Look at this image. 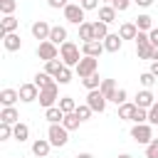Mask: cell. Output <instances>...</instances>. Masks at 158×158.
<instances>
[{
    "label": "cell",
    "instance_id": "37",
    "mask_svg": "<svg viewBox=\"0 0 158 158\" xmlns=\"http://www.w3.org/2000/svg\"><path fill=\"white\" fill-rule=\"evenodd\" d=\"M15 7H17L15 0H0V12H2V15H12Z\"/></svg>",
    "mask_w": 158,
    "mask_h": 158
},
{
    "label": "cell",
    "instance_id": "1",
    "mask_svg": "<svg viewBox=\"0 0 158 158\" xmlns=\"http://www.w3.org/2000/svg\"><path fill=\"white\" fill-rule=\"evenodd\" d=\"M81 57H84V54H81L79 44H74V42H69V40H67L64 44H59V59H62L67 67H77Z\"/></svg>",
    "mask_w": 158,
    "mask_h": 158
},
{
    "label": "cell",
    "instance_id": "39",
    "mask_svg": "<svg viewBox=\"0 0 158 158\" xmlns=\"http://www.w3.org/2000/svg\"><path fill=\"white\" fill-rule=\"evenodd\" d=\"M148 121V109H136V114H133V123H146Z\"/></svg>",
    "mask_w": 158,
    "mask_h": 158
},
{
    "label": "cell",
    "instance_id": "49",
    "mask_svg": "<svg viewBox=\"0 0 158 158\" xmlns=\"http://www.w3.org/2000/svg\"><path fill=\"white\" fill-rule=\"evenodd\" d=\"M74 158H94V156H91V153H77Z\"/></svg>",
    "mask_w": 158,
    "mask_h": 158
},
{
    "label": "cell",
    "instance_id": "35",
    "mask_svg": "<svg viewBox=\"0 0 158 158\" xmlns=\"http://www.w3.org/2000/svg\"><path fill=\"white\" fill-rule=\"evenodd\" d=\"M81 84H84L86 91H91V89H99V86H101V79H99V74H91V77L81 79Z\"/></svg>",
    "mask_w": 158,
    "mask_h": 158
},
{
    "label": "cell",
    "instance_id": "34",
    "mask_svg": "<svg viewBox=\"0 0 158 158\" xmlns=\"http://www.w3.org/2000/svg\"><path fill=\"white\" fill-rule=\"evenodd\" d=\"M74 114H77L81 121H89V118H91V114H94V109H91L89 104H77V111H74Z\"/></svg>",
    "mask_w": 158,
    "mask_h": 158
},
{
    "label": "cell",
    "instance_id": "28",
    "mask_svg": "<svg viewBox=\"0 0 158 158\" xmlns=\"http://www.w3.org/2000/svg\"><path fill=\"white\" fill-rule=\"evenodd\" d=\"M57 79L52 77V74H47V72H37L35 74V84L40 86V89H44V86H49V84H54Z\"/></svg>",
    "mask_w": 158,
    "mask_h": 158
},
{
    "label": "cell",
    "instance_id": "5",
    "mask_svg": "<svg viewBox=\"0 0 158 158\" xmlns=\"http://www.w3.org/2000/svg\"><path fill=\"white\" fill-rule=\"evenodd\" d=\"M40 106H44V109H49V106H54L57 101H59V84L54 81V84H49V86H44V89H40Z\"/></svg>",
    "mask_w": 158,
    "mask_h": 158
},
{
    "label": "cell",
    "instance_id": "42",
    "mask_svg": "<svg viewBox=\"0 0 158 158\" xmlns=\"http://www.w3.org/2000/svg\"><path fill=\"white\" fill-rule=\"evenodd\" d=\"M131 2H133V0H111V5L116 7V12H126V10L131 7Z\"/></svg>",
    "mask_w": 158,
    "mask_h": 158
},
{
    "label": "cell",
    "instance_id": "32",
    "mask_svg": "<svg viewBox=\"0 0 158 158\" xmlns=\"http://www.w3.org/2000/svg\"><path fill=\"white\" fill-rule=\"evenodd\" d=\"M62 67H64V62H62L59 57H57V59H49V62H44V72H47V74H52V77H57V72H59Z\"/></svg>",
    "mask_w": 158,
    "mask_h": 158
},
{
    "label": "cell",
    "instance_id": "13",
    "mask_svg": "<svg viewBox=\"0 0 158 158\" xmlns=\"http://www.w3.org/2000/svg\"><path fill=\"white\" fill-rule=\"evenodd\" d=\"M133 104L141 106V109H151V106L156 104V96H153L151 89H141V91L136 94V101H133Z\"/></svg>",
    "mask_w": 158,
    "mask_h": 158
},
{
    "label": "cell",
    "instance_id": "29",
    "mask_svg": "<svg viewBox=\"0 0 158 158\" xmlns=\"http://www.w3.org/2000/svg\"><path fill=\"white\" fill-rule=\"evenodd\" d=\"M57 106H59V109H62L64 114H72V111H77V101H74L72 96H59Z\"/></svg>",
    "mask_w": 158,
    "mask_h": 158
},
{
    "label": "cell",
    "instance_id": "43",
    "mask_svg": "<svg viewBox=\"0 0 158 158\" xmlns=\"http://www.w3.org/2000/svg\"><path fill=\"white\" fill-rule=\"evenodd\" d=\"M148 123H151V126H158V101L148 109Z\"/></svg>",
    "mask_w": 158,
    "mask_h": 158
},
{
    "label": "cell",
    "instance_id": "4",
    "mask_svg": "<svg viewBox=\"0 0 158 158\" xmlns=\"http://www.w3.org/2000/svg\"><path fill=\"white\" fill-rule=\"evenodd\" d=\"M131 138H133L136 143L148 146V143L153 141V128H151V123H148V121H146V123H133V126H131Z\"/></svg>",
    "mask_w": 158,
    "mask_h": 158
},
{
    "label": "cell",
    "instance_id": "41",
    "mask_svg": "<svg viewBox=\"0 0 158 158\" xmlns=\"http://www.w3.org/2000/svg\"><path fill=\"white\" fill-rule=\"evenodd\" d=\"M146 158H158V138H153L146 146Z\"/></svg>",
    "mask_w": 158,
    "mask_h": 158
},
{
    "label": "cell",
    "instance_id": "33",
    "mask_svg": "<svg viewBox=\"0 0 158 158\" xmlns=\"http://www.w3.org/2000/svg\"><path fill=\"white\" fill-rule=\"evenodd\" d=\"M54 79H57V84H69V81H72V67H67V64H64V67L57 72V77H54Z\"/></svg>",
    "mask_w": 158,
    "mask_h": 158
},
{
    "label": "cell",
    "instance_id": "27",
    "mask_svg": "<svg viewBox=\"0 0 158 158\" xmlns=\"http://www.w3.org/2000/svg\"><path fill=\"white\" fill-rule=\"evenodd\" d=\"M99 89H101V94L111 101L114 94H116V81H114V79H101V86H99Z\"/></svg>",
    "mask_w": 158,
    "mask_h": 158
},
{
    "label": "cell",
    "instance_id": "46",
    "mask_svg": "<svg viewBox=\"0 0 158 158\" xmlns=\"http://www.w3.org/2000/svg\"><path fill=\"white\" fill-rule=\"evenodd\" d=\"M148 40H151V44H153V47H158V27H153V30L148 32Z\"/></svg>",
    "mask_w": 158,
    "mask_h": 158
},
{
    "label": "cell",
    "instance_id": "7",
    "mask_svg": "<svg viewBox=\"0 0 158 158\" xmlns=\"http://www.w3.org/2000/svg\"><path fill=\"white\" fill-rule=\"evenodd\" d=\"M37 57H40L42 62H49V59H57V57H59V47H57L54 42H49V40H44V42H40V44H37Z\"/></svg>",
    "mask_w": 158,
    "mask_h": 158
},
{
    "label": "cell",
    "instance_id": "26",
    "mask_svg": "<svg viewBox=\"0 0 158 158\" xmlns=\"http://www.w3.org/2000/svg\"><path fill=\"white\" fill-rule=\"evenodd\" d=\"M91 27H94V40L104 42V37L109 35V25H106V22H101V20H96V22H91Z\"/></svg>",
    "mask_w": 158,
    "mask_h": 158
},
{
    "label": "cell",
    "instance_id": "44",
    "mask_svg": "<svg viewBox=\"0 0 158 158\" xmlns=\"http://www.w3.org/2000/svg\"><path fill=\"white\" fill-rule=\"evenodd\" d=\"M69 2H72V0H47V5H49L52 10H64Z\"/></svg>",
    "mask_w": 158,
    "mask_h": 158
},
{
    "label": "cell",
    "instance_id": "15",
    "mask_svg": "<svg viewBox=\"0 0 158 158\" xmlns=\"http://www.w3.org/2000/svg\"><path fill=\"white\" fill-rule=\"evenodd\" d=\"M49 148H52L49 138H37V141L32 143V153H35L37 158H47V156H49Z\"/></svg>",
    "mask_w": 158,
    "mask_h": 158
},
{
    "label": "cell",
    "instance_id": "30",
    "mask_svg": "<svg viewBox=\"0 0 158 158\" xmlns=\"http://www.w3.org/2000/svg\"><path fill=\"white\" fill-rule=\"evenodd\" d=\"M62 123H64V128H67V131H77V128H79V123H81V118L72 111V114H64V121H62Z\"/></svg>",
    "mask_w": 158,
    "mask_h": 158
},
{
    "label": "cell",
    "instance_id": "6",
    "mask_svg": "<svg viewBox=\"0 0 158 158\" xmlns=\"http://www.w3.org/2000/svg\"><path fill=\"white\" fill-rule=\"evenodd\" d=\"M62 12H64V20L72 22V25H77V27H79L81 22H86V20H84V12H86V10H84L79 2H69Z\"/></svg>",
    "mask_w": 158,
    "mask_h": 158
},
{
    "label": "cell",
    "instance_id": "52",
    "mask_svg": "<svg viewBox=\"0 0 158 158\" xmlns=\"http://www.w3.org/2000/svg\"><path fill=\"white\" fill-rule=\"evenodd\" d=\"M72 2H79V0H72Z\"/></svg>",
    "mask_w": 158,
    "mask_h": 158
},
{
    "label": "cell",
    "instance_id": "47",
    "mask_svg": "<svg viewBox=\"0 0 158 158\" xmlns=\"http://www.w3.org/2000/svg\"><path fill=\"white\" fill-rule=\"evenodd\" d=\"M133 2H136L138 7H151V5H153V0H133Z\"/></svg>",
    "mask_w": 158,
    "mask_h": 158
},
{
    "label": "cell",
    "instance_id": "17",
    "mask_svg": "<svg viewBox=\"0 0 158 158\" xmlns=\"http://www.w3.org/2000/svg\"><path fill=\"white\" fill-rule=\"evenodd\" d=\"M116 15H118V12H116V7H114V5H101V7H99V20H101V22H106V25L116 22Z\"/></svg>",
    "mask_w": 158,
    "mask_h": 158
},
{
    "label": "cell",
    "instance_id": "3",
    "mask_svg": "<svg viewBox=\"0 0 158 158\" xmlns=\"http://www.w3.org/2000/svg\"><path fill=\"white\" fill-rule=\"evenodd\" d=\"M74 72L79 74V79H86V77L96 74L99 72V57H81L79 64L74 67Z\"/></svg>",
    "mask_w": 158,
    "mask_h": 158
},
{
    "label": "cell",
    "instance_id": "50",
    "mask_svg": "<svg viewBox=\"0 0 158 158\" xmlns=\"http://www.w3.org/2000/svg\"><path fill=\"white\" fill-rule=\"evenodd\" d=\"M118 158H133V156H128V153H121V156H118Z\"/></svg>",
    "mask_w": 158,
    "mask_h": 158
},
{
    "label": "cell",
    "instance_id": "10",
    "mask_svg": "<svg viewBox=\"0 0 158 158\" xmlns=\"http://www.w3.org/2000/svg\"><path fill=\"white\" fill-rule=\"evenodd\" d=\"M106 101H109V99L101 94V89H91V91L86 94V104H89L94 111H99V114L106 109Z\"/></svg>",
    "mask_w": 158,
    "mask_h": 158
},
{
    "label": "cell",
    "instance_id": "11",
    "mask_svg": "<svg viewBox=\"0 0 158 158\" xmlns=\"http://www.w3.org/2000/svg\"><path fill=\"white\" fill-rule=\"evenodd\" d=\"M101 52H106V49H104V42H99V40L81 42V54H84V57H101Z\"/></svg>",
    "mask_w": 158,
    "mask_h": 158
},
{
    "label": "cell",
    "instance_id": "31",
    "mask_svg": "<svg viewBox=\"0 0 158 158\" xmlns=\"http://www.w3.org/2000/svg\"><path fill=\"white\" fill-rule=\"evenodd\" d=\"M79 40H81V42L94 40V27H91V22H81V25H79Z\"/></svg>",
    "mask_w": 158,
    "mask_h": 158
},
{
    "label": "cell",
    "instance_id": "16",
    "mask_svg": "<svg viewBox=\"0 0 158 158\" xmlns=\"http://www.w3.org/2000/svg\"><path fill=\"white\" fill-rule=\"evenodd\" d=\"M2 44H5V49H7V52H17V49L22 47V40H20V35H17V32H7V35L2 37Z\"/></svg>",
    "mask_w": 158,
    "mask_h": 158
},
{
    "label": "cell",
    "instance_id": "18",
    "mask_svg": "<svg viewBox=\"0 0 158 158\" xmlns=\"http://www.w3.org/2000/svg\"><path fill=\"white\" fill-rule=\"evenodd\" d=\"M49 42H54L57 47L67 42V27L62 25H52V32H49Z\"/></svg>",
    "mask_w": 158,
    "mask_h": 158
},
{
    "label": "cell",
    "instance_id": "25",
    "mask_svg": "<svg viewBox=\"0 0 158 158\" xmlns=\"http://www.w3.org/2000/svg\"><path fill=\"white\" fill-rule=\"evenodd\" d=\"M133 22H136V27H138L141 32H151V30H153V17H151V15H146V12H143V15H138Z\"/></svg>",
    "mask_w": 158,
    "mask_h": 158
},
{
    "label": "cell",
    "instance_id": "48",
    "mask_svg": "<svg viewBox=\"0 0 158 158\" xmlns=\"http://www.w3.org/2000/svg\"><path fill=\"white\" fill-rule=\"evenodd\" d=\"M148 72H151V74L158 79V62H151V69H148Z\"/></svg>",
    "mask_w": 158,
    "mask_h": 158
},
{
    "label": "cell",
    "instance_id": "23",
    "mask_svg": "<svg viewBox=\"0 0 158 158\" xmlns=\"http://www.w3.org/2000/svg\"><path fill=\"white\" fill-rule=\"evenodd\" d=\"M136 104H131V101H126V104H121L118 106V118L121 121H133V114H136Z\"/></svg>",
    "mask_w": 158,
    "mask_h": 158
},
{
    "label": "cell",
    "instance_id": "8",
    "mask_svg": "<svg viewBox=\"0 0 158 158\" xmlns=\"http://www.w3.org/2000/svg\"><path fill=\"white\" fill-rule=\"evenodd\" d=\"M20 101H25V104H32V101H37L40 99V86L35 84V81H30V84H20Z\"/></svg>",
    "mask_w": 158,
    "mask_h": 158
},
{
    "label": "cell",
    "instance_id": "38",
    "mask_svg": "<svg viewBox=\"0 0 158 158\" xmlns=\"http://www.w3.org/2000/svg\"><path fill=\"white\" fill-rule=\"evenodd\" d=\"M126 99H128V91H126V89H116V94H114L111 101H114L116 106H121V104H126Z\"/></svg>",
    "mask_w": 158,
    "mask_h": 158
},
{
    "label": "cell",
    "instance_id": "14",
    "mask_svg": "<svg viewBox=\"0 0 158 158\" xmlns=\"http://www.w3.org/2000/svg\"><path fill=\"white\" fill-rule=\"evenodd\" d=\"M17 27H20V20L15 15H5L2 17V25H0V37H5L7 32H17Z\"/></svg>",
    "mask_w": 158,
    "mask_h": 158
},
{
    "label": "cell",
    "instance_id": "40",
    "mask_svg": "<svg viewBox=\"0 0 158 158\" xmlns=\"http://www.w3.org/2000/svg\"><path fill=\"white\" fill-rule=\"evenodd\" d=\"M7 138H12V123L0 121V141H7Z\"/></svg>",
    "mask_w": 158,
    "mask_h": 158
},
{
    "label": "cell",
    "instance_id": "24",
    "mask_svg": "<svg viewBox=\"0 0 158 158\" xmlns=\"http://www.w3.org/2000/svg\"><path fill=\"white\" fill-rule=\"evenodd\" d=\"M44 118L49 123H62L64 121V111L59 106H49V109H44Z\"/></svg>",
    "mask_w": 158,
    "mask_h": 158
},
{
    "label": "cell",
    "instance_id": "51",
    "mask_svg": "<svg viewBox=\"0 0 158 158\" xmlns=\"http://www.w3.org/2000/svg\"><path fill=\"white\" fill-rule=\"evenodd\" d=\"M101 2H106V5H111V0H101Z\"/></svg>",
    "mask_w": 158,
    "mask_h": 158
},
{
    "label": "cell",
    "instance_id": "2",
    "mask_svg": "<svg viewBox=\"0 0 158 158\" xmlns=\"http://www.w3.org/2000/svg\"><path fill=\"white\" fill-rule=\"evenodd\" d=\"M47 138H49V143H52L54 148H62V146L69 143V131L64 128V123H49Z\"/></svg>",
    "mask_w": 158,
    "mask_h": 158
},
{
    "label": "cell",
    "instance_id": "22",
    "mask_svg": "<svg viewBox=\"0 0 158 158\" xmlns=\"http://www.w3.org/2000/svg\"><path fill=\"white\" fill-rule=\"evenodd\" d=\"M118 35H121V40H136V35H138L136 22H123V25L118 27Z\"/></svg>",
    "mask_w": 158,
    "mask_h": 158
},
{
    "label": "cell",
    "instance_id": "21",
    "mask_svg": "<svg viewBox=\"0 0 158 158\" xmlns=\"http://www.w3.org/2000/svg\"><path fill=\"white\" fill-rule=\"evenodd\" d=\"M17 99H20V91L17 89H2L0 91V104L2 106H15Z\"/></svg>",
    "mask_w": 158,
    "mask_h": 158
},
{
    "label": "cell",
    "instance_id": "20",
    "mask_svg": "<svg viewBox=\"0 0 158 158\" xmlns=\"http://www.w3.org/2000/svg\"><path fill=\"white\" fill-rule=\"evenodd\" d=\"M12 138H15V141H20V143H25V141L30 138V126H27V123H22V121H17V123L12 126Z\"/></svg>",
    "mask_w": 158,
    "mask_h": 158
},
{
    "label": "cell",
    "instance_id": "45",
    "mask_svg": "<svg viewBox=\"0 0 158 158\" xmlns=\"http://www.w3.org/2000/svg\"><path fill=\"white\" fill-rule=\"evenodd\" d=\"M99 2H101V0H79V5H81L84 10H96Z\"/></svg>",
    "mask_w": 158,
    "mask_h": 158
},
{
    "label": "cell",
    "instance_id": "19",
    "mask_svg": "<svg viewBox=\"0 0 158 158\" xmlns=\"http://www.w3.org/2000/svg\"><path fill=\"white\" fill-rule=\"evenodd\" d=\"M0 121L2 123H17L20 121V114H17V109L15 106H2V111H0Z\"/></svg>",
    "mask_w": 158,
    "mask_h": 158
},
{
    "label": "cell",
    "instance_id": "36",
    "mask_svg": "<svg viewBox=\"0 0 158 158\" xmlns=\"http://www.w3.org/2000/svg\"><path fill=\"white\" fill-rule=\"evenodd\" d=\"M138 81H141V86H143V89H151V86L156 84V77H153L151 72H143V74L138 77Z\"/></svg>",
    "mask_w": 158,
    "mask_h": 158
},
{
    "label": "cell",
    "instance_id": "12",
    "mask_svg": "<svg viewBox=\"0 0 158 158\" xmlns=\"http://www.w3.org/2000/svg\"><path fill=\"white\" fill-rule=\"evenodd\" d=\"M121 47H123V40H121L118 32H109V35L104 37V49H106V52H118Z\"/></svg>",
    "mask_w": 158,
    "mask_h": 158
},
{
    "label": "cell",
    "instance_id": "9",
    "mask_svg": "<svg viewBox=\"0 0 158 158\" xmlns=\"http://www.w3.org/2000/svg\"><path fill=\"white\" fill-rule=\"evenodd\" d=\"M30 32H32V37H35V40H40V42H44V40H49V32H52V25H49L47 20H37V22H32V27H30Z\"/></svg>",
    "mask_w": 158,
    "mask_h": 158
}]
</instances>
